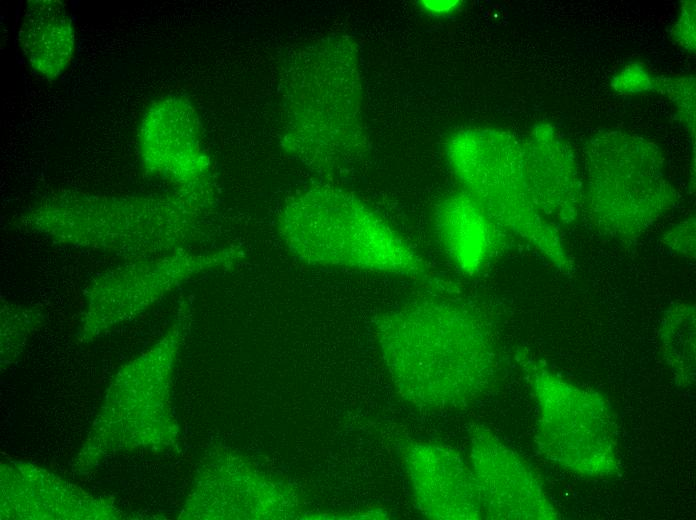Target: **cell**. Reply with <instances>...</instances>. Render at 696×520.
Listing matches in <instances>:
<instances>
[{
    "instance_id": "1",
    "label": "cell",
    "mask_w": 696,
    "mask_h": 520,
    "mask_svg": "<svg viewBox=\"0 0 696 520\" xmlns=\"http://www.w3.org/2000/svg\"><path fill=\"white\" fill-rule=\"evenodd\" d=\"M376 340L398 394L426 410L467 407L495 382L494 331L464 302L423 296L383 313Z\"/></svg>"
},
{
    "instance_id": "2",
    "label": "cell",
    "mask_w": 696,
    "mask_h": 520,
    "mask_svg": "<svg viewBox=\"0 0 696 520\" xmlns=\"http://www.w3.org/2000/svg\"><path fill=\"white\" fill-rule=\"evenodd\" d=\"M278 232L287 250L306 264L397 275L449 293L453 289L374 210L338 189L317 187L294 196L280 214Z\"/></svg>"
},
{
    "instance_id": "3",
    "label": "cell",
    "mask_w": 696,
    "mask_h": 520,
    "mask_svg": "<svg viewBox=\"0 0 696 520\" xmlns=\"http://www.w3.org/2000/svg\"><path fill=\"white\" fill-rule=\"evenodd\" d=\"M581 210L612 239L645 233L676 204L664 157L653 142L620 130L602 131L585 147Z\"/></svg>"
},
{
    "instance_id": "4",
    "label": "cell",
    "mask_w": 696,
    "mask_h": 520,
    "mask_svg": "<svg viewBox=\"0 0 696 520\" xmlns=\"http://www.w3.org/2000/svg\"><path fill=\"white\" fill-rule=\"evenodd\" d=\"M448 158L466 191L498 225L524 239L560 271L573 270L560 234L532 199L522 146L512 136L495 130L463 132L451 141Z\"/></svg>"
},
{
    "instance_id": "5",
    "label": "cell",
    "mask_w": 696,
    "mask_h": 520,
    "mask_svg": "<svg viewBox=\"0 0 696 520\" xmlns=\"http://www.w3.org/2000/svg\"><path fill=\"white\" fill-rule=\"evenodd\" d=\"M536 398V444L550 462L578 476L610 478L619 471L617 426L606 399L540 361L517 354Z\"/></svg>"
},
{
    "instance_id": "6",
    "label": "cell",
    "mask_w": 696,
    "mask_h": 520,
    "mask_svg": "<svg viewBox=\"0 0 696 520\" xmlns=\"http://www.w3.org/2000/svg\"><path fill=\"white\" fill-rule=\"evenodd\" d=\"M33 227L65 244L134 258L185 249L190 216L176 202L70 201L42 209Z\"/></svg>"
},
{
    "instance_id": "7",
    "label": "cell",
    "mask_w": 696,
    "mask_h": 520,
    "mask_svg": "<svg viewBox=\"0 0 696 520\" xmlns=\"http://www.w3.org/2000/svg\"><path fill=\"white\" fill-rule=\"evenodd\" d=\"M469 465L483 518L552 520L560 514L527 462L490 429L470 428Z\"/></svg>"
},
{
    "instance_id": "8",
    "label": "cell",
    "mask_w": 696,
    "mask_h": 520,
    "mask_svg": "<svg viewBox=\"0 0 696 520\" xmlns=\"http://www.w3.org/2000/svg\"><path fill=\"white\" fill-rule=\"evenodd\" d=\"M244 258L238 247L208 252L180 249L133 261L100 274L90 289V306L115 303L117 307H141L192 277L220 268H231Z\"/></svg>"
},
{
    "instance_id": "9",
    "label": "cell",
    "mask_w": 696,
    "mask_h": 520,
    "mask_svg": "<svg viewBox=\"0 0 696 520\" xmlns=\"http://www.w3.org/2000/svg\"><path fill=\"white\" fill-rule=\"evenodd\" d=\"M400 459L419 512L430 519H482L476 482L469 463L447 445L409 440Z\"/></svg>"
},
{
    "instance_id": "10",
    "label": "cell",
    "mask_w": 696,
    "mask_h": 520,
    "mask_svg": "<svg viewBox=\"0 0 696 520\" xmlns=\"http://www.w3.org/2000/svg\"><path fill=\"white\" fill-rule=\"evenodd\" d=\"M172 100L147 112L141 131V157L147 170L190 191L206 180L209 161L201 148L192 110Z\"/></svg>"
},
{
    "instance_id": "11",
    "label": "cell",
    "mask_w": 696,
    "mask_h": 520,
    "mask_svg": "<svg viewBox=\"0 0 696 520\" xmlns=\"http://www.w3.org/2000/svg\"><path fill=\"white\" fill-rule=\"evenodd\" d=\"M523 165L532 199L542 215L568 224L581 209L582 182L575 159L559 133L536 126L522 146Z\"/></svg>"
},
{
    "instance_id": "12",
    "label": "cell",
    "mask_w": 696,
    "mask_h": 520,
    "mask_svg": "<svg viewBox=\"0 0 696 520\" xmlns=\"http://www.w3.org/2000/svg\"><path fill=\"white\" fill-rule=\"evenodd\" d=\"M434 222L442 249L468 275L480 272L505 244L504 229L467 191L445 199Z\"/></svg>"
},
{
    "instance_id": "13",
    "label": "cell",
    "mask_w": 696,
    "mask_h": 520,
    "mask_svg": "<svg viewBox=\"0 0 696 520\" xmlns=\"http://www.w3.org/2000/svg\"><path fill=\"white\" fill-rule=\"evenodd\" d=\"M23 56L32 70L53 79L69 66L75 50L72 20L59 1H30L18 35Z\"/></svg>"
},
{
    "instance_id": "14",
    "label": "cell",
    "mask_w": 696,
    "mask_h": 520,
    "mask_svg": "<svg viewBox=\"0 0 696 520\" xmlns=\"http://www.w3.org/2000/svg\"><path fill=\"white\" fill-rule=\"evenodd\" d=\"M662 359L678 385L692 386L695 381V305L679 303L664 315L658 336Z\"/></svg>"
},
{
    "instance_id": "15",
    "label": "cell",
    "mask_w": 696,
    "mask_h": 520,
    "mask_svg": "<svg viewBox=\"0 0 696 520\" xmlns=\"http://www.w3.org/2000/svg\"><path fill=\"white\" fill-rule=\"evenodd\" d=\"M662 242L676 253L689 259L695 258V220L688 218L670 230L662 238Z\"/></svg>"
},
{
    "instance_id": "16",
    "label": "cell",
    "mask_w": 696,
    "mask_h": 520,
    "mask_svg": "<svg viewBox=\"0 0 696 520\" xmlns=\"http://www.w3.org/2000/svg\"><path fill=\"white\" fill-rule=\"evenodd\" d=\"M424 8L434 14H444L452 12L459 6V2L454 1H423Z\"/></svg>"
}]
</instances>
